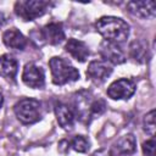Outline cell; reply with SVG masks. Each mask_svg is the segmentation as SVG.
<instances>
[{"label": "cell", "mask_w": 156, "mask_h": 156, "mask_svg": "<svg viewBox=\"0 0 156 156\" xmlns=\"http://www.w3.org/2000/svg\"><path fill=\"white\" fill-rule=\"evenodd\" d=\"M91 156H113L112 152L110 150H106V149H100V150H96L95 152H93Z\"/></svg>", "instance_id": "21"}, {"label": "cell", "mask_w": 156, "mask_h": 156, "mask_svg": "<svg viewBox=\"0 0 156 156\" xmlns=\"http://www.w3.org/2000/svg\"><path fill=\"white\" fill-rule=\"evenodd\" d=\"M55 115H56V119L58 122V124L66 129V130H69L72 129L73 124H74V112L65 104H61L58 102L56 106H55Z\"/></svg>", "instance_id": "14"}, {"label": "cell", "mask_w": 156, "mask_h": 156, "mask_svg": "<svg viewBox=\"0 0 156 156\" xmlns=\"http://www.w3.org/2000/svg\"><path fill=\"white\" fill-rule=\"evenodd\" d=\"M41 38L51 45H57L63 41L65 32L61 23H49L41 29Z\"/></svg>", "instance_id": "10"}, {"label": "cell", "mask_w": 156, "mask_h": 156, "mask_svg": "<svg viewBox=\"0 0 156 156\" xmlns=\"http://www.w3.org/2000/svg\"><path fill=\"white\" fill-rule=\"evenodd\" d=\"M18 71L17 60L9 54L0 56V76L7 80H15Z\"/></svg>", "instance_id": "13"}, {"label": "cell", "mask_w": 156, "mask_h": 156, "mask_svg": "<svg viewBox=\"0 0 156 156\" xmlns=\"http://www.w3.org/2000/svg\"><path fill=\"white\" fill-rule=\"evenodd\" d=\"M100 55L104 58L105 62L107 63H113V65H121L126 61L124 52L121 50L118 44L110 43L104 40L100 44Z\"/></svg>", "instance_id": "8"}, {"label": "cell", "mask_w": 156, "mask_h": 156, "mask_svg": "<svg viewBox=\"0 0 156 156\" xmlns=\"http://www.w3.org/2000/svg\"><path fill=\"white\" fill-rule=\"evenodd\" d=\"M155 151H156V141L154 138L146 140L143 144V152L145 156H155Z\"/></svg>", "instance_id": "20"}, {"label": "cell", "mask_w": 156, "mask_h": 156, "mask_svg": "<svg viewBox=\"0 0 156 156\" xmlns=\"http://www.w3.org/2000/svg\"><path fill=\"white\" fill-rule=\"evenodd\" d=\"M23 83L33 89H41L45 84V73L41 67L34 63H27L22 73Z\"/></svg>", "instance_id": "6"}, {"label": "cell", "mask_w": 156, "mask_h": 156, "mask_svg": "<svg viewBox=\"0 0 156 156\" xmlns=\"http://www.w3.org/2000/svg\"><path fill=\"white\" fill-rule=\"evenodd\" d=\"M127 10L140 18L154 17L156 13V4L155 1H129L127 2Z\"/></svg>", "instance_id": "9"}, {"label": "cell", "mask_w": 156, "mask_h": 156, "mask_svg": "<svg viewBox=\"0 0 156 156\" xmlns=\"http://www.w3.org/2000/svg\"><path fill=\"white\" fill-rule=\"evenodd\" d=\"M71 146L78 152H87L89 150V141L83 135H77L71 140Z\"/></svg>", "instance_id": "18"}, {"label": "cell", "mask_w": 156, "mask_h": 156, "mask_svg": "<svg viewBox=\"0 0 156 156\" xmlns=\"http://www.w3.org/2000/svg\"><path fill=\"white\" fill-rule=\"evenodd\" d=\"M115 151L118 155H130L135 151L136 141L133 134H126L121 136L113 145Z\"/></svg>", "instance_id": "15"}, {"label": "cell", "mask_w": 156, "mask_h": 156, "mask_svg": "<svg viewBox=\"0 0 156 156\" xmlns=\"http://www.w3.org/2000/svg\"><path fill=\"white\" fill-rule=\"evenodd\" d=\"M2 41L7 48L15 50H24L27 45L26 37L17 28H10L5 30L2 34Z\"/></svg>", "instance_id": "12"}, {"label": "cell", "mask_w": 156, "mask_h": 156, "mask_svg": "<svg viewBox=\"0 0 156 156\" xmlns=\"http://www.w3.org/2000/svg\"><path fill=\"white\" fill-rule=\"evenodd\" d=\"M2 104H4V98H2V94L0 93V108H1V106H2Z\"/></svg>", "instance_id": "22"}, {"label": "cell", "mask_w": 156, "mask_h": 156, "mask_svg": "<svg viewBox=\"0 0 156 156\" xmlns=\"http://www.w3.org/2000/svg\"><path fill=\"white\" fill-rule=\"evenodd\" d=\"M135 93V83L132 79L121 78L115 80L107 88L108 98L113 100H128Z\"/></svg>", "instance_id": "5"}, {"label": "cell", "mask_w": 156, "mask_h": 156, "mask_svg": "<svg viewBox=\"0 0 156 156\" xmlns=\"http://www.w3.org/2000/svg\"><path fill=\"white\" fill-rule=\"evenodd\" d=\"M130 56L134 61L143 62L145 60V55L147 52V46H145L140 40H134L130 44Z\"/></svg>", "instance_id": "16"}, {"label": "cell", "mask_w": 156, "mask_h": 156, "mask_svg": "<svg viewBox=\"0 0 156 156\" xmlns=\"http://www.w3.org/2000/svg\"><path fill=\"white\" fill-rule=\"evenodd\" d=\"M49 67L52 77V82L56 85H65L79 79V72L68 61L62 57L54 56L49 61Z\"/></svg>", "instance_id": "2"}, {"label": "cell", "mask_w": 156, "mask_h": 156, "mask_svg": "<svg viewBox=\"0 0 156 156\" xmlns=\"http://www.w3.org/2000/svg\"><path fill=\"white\" fill-rule=\"evenodd\" d=\"M65 49H66V51L73 58H76L79 62H84L88 58L89 54H90L88 45L84 41L78 40V39H74V38L68 39V41L65 45Z\"/></svg>", "instance_id": "11"}, {"label": "cell", "mask_w": 156, "mask_h": 156, "mask_svg": "<svg viewBox=\"0 0 156 156\" xmlns=\"http://www.w3.org/2000/svg\"><path fill=\"white\" fill-rule=\"evenodd\" d=\"M143 127L144 130L150 135L154 136L155 135V129H156V123H155V110H151L149 113H146L144 116L143 119Z\"/></svg>", "instance_id": "17"}, {"label": "cell", "mask_w": 156, "mask_h": 156, "mask_svg": "<svg viewBox=\"0 0 156 156\" xmlns=\"http://www.w3.org/2000/svg\"><path fill=\"white\" fill-rule=\"evenodd\" d=\"M13 112L23 124H33L41 118V104L32 98L21 99L15 104Z\"/></svg>", "instance_id": "3"}, {"label": "cell", "mask_w": 156, "mask_h": 156, "mask_svg": "<svg viewBox=\"0 0 156 156\" xmlns=\"http://www.w3.org/2000/svg\"><path fill=\"white\" fill-rule=\"evenodd\" d=\"M49 5L50 4L44 0H21L15 4V12L23 21H33L43 16Z\"/></svg>", "instance_id": "4"}, {"label": "cell", "mask_w": 156, "mask_h": 156, "mask_svg": "<svg viewBox=\"0 0 156 156\" xmlns=\"http://www.w3.org/2000/svg\"><path fill=\"white\" fill-rule=\"evenodd\" d=\"M95 28L105 38L106 41L115 43L118 45L124 43L129 37V24L119 17H101L96 21Z\"/></svg>", "instance_id": "1"}, {"label": "cell", "mask_w": 156, "mask_h": 156, "mask_svg": "<svg viewBox=\"0 0 156 156\" xmlns=\"http://www.w3.org/2000/svg\"><path fill=\"white\" fill-rule=\"evenodd\" d=\"M106 110V104L104 100L101 99H98V100H94L90 105V116H100L101 113H104Z\"/></svg>", "instance_id": "19"}, {"label": "cell", "mask_w": 156, "mask_h": 156, "mask_svg": "<svg viewBox=\"0 0 156 156\" xmlns=\"http://www.w3.org/2000/svg\"><path fill=\"white\" fill-rule=\"evenodd\" d=\"M111 73H112L111 65L105 62L104 60L91 61L88 66V69H87V77L96 84L105 82L110 77Z\"/></svg>", "instance_id": "7"}]
</instances>
